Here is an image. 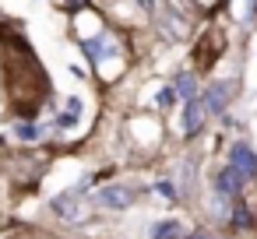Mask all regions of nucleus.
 <instances>
[{
	"instance_id": "f257e3e1",
	"label": "nucleus",
	"mask_w": 257,
	"mask_h": 239,
	"mask_svg": "<svg viewBox=\"0 0 257 239\" xmlns=\"http://www.w3.org/2000/svg\"><path fill=\"white\" fill-rule=\"evenodd\" d=\"M232 92H236V81H211V85H208V92L201 95V102H204L208 116H215V113H225V106H229Z\"/></svg>"
},
{
	"instance_id": "f03ea898",
	"label": "nucleus",
	"mask_w": 257,
	"mask_h": 239,
	"mask_svg": "<svg viewBox=\"0 0 257 239\" xmlns=\"http://www.w3.org/2000/svg\"><path fill=\"white\" fill-rule=\"evenodd\" d=\"M95 204H99V207H116V211H123V207L134 204V190L123 186V183H109V186H102V190L95 193Z\"/></svg>"
},
{
	"instance_id": "7ed1b4c3",
	"label": "nucleus",
	"mask_w": 257,
	"mask_h": 239,
	"mask_svg": "<svg viewBox=\"0 0 257 239\" xmlns=\"http://www.w3.org/2000/svg\"><path fill=\"white\" fill-rule=\"evenodd\" d=\"M81 46H85V57H88L92 64H102V60L120 57V46H116L113 36H95V39H85Z\"/></svg>"
},
{
	"instance_id": "20e7f679",
	"label": "nucleus",
	"mask_w": 257,
	"mask_h": 239,
	"mask_svg": "<svg viewBox=\"0 0 257 239\" xmlns=\"http://www.w3.org/2000/svg\"><path fill=\"white\" fill-rule=\"evenodd\" d=\"M204 120H208V109H204V102H201L197 95H190V99H187V109H183V134H187V137L201 134Z\"/></svg>"
},
{
	"instance_id": "39448f33",
	"label": "nucleus",
	"mask_w": 257,
	"mask_h": 239,
	"mask_svg": "<svg viewBox=\"0 0 257 239\" xmlns=\"http://www.w3.org/2000/svg\"><path fill=\"white\" fill-rule=\"evenodd\" d=\"M229 165H232L236 172H243L246 179L257 176V155H253L246 144H232V151H229Z\"/></svg>"
},
{
	"instance_id": "423d86ee",
	"label": "nucleus",
	"mask_w": 257,
	"mask_h": 239,
	"mask_svg": "<svg viewBox=\"0 0 257 239\" xmlns=\"http://www.w3.org/2000/svg\"><path fill=\"white\" fill-rule=\"evenodd\" d=\"M243 183H246V176H243V172H236L232 165H225V169L218 172V179H215V186H218V193H222V197H239Z\"/></svg>"
},
{
	"instance_id": "0eeeda50",
	"label": "nucleus",
	"mask_w": 257,
	"mask_h": 239,
	"mask_svg": "<svg viewBox=\"0 0 257 239\" xmlns=\"http://www.w3.org/2000/svg\"><path fill=\"white\" fill-rule=\"evenodd\" d=\"M152 239H183V225L180 221H155Z\"/></svg>"
},
{
	"instance_id": "6e6552de",
	"label": "nucleus",
	"mask_w": 257,
	"mask_h": 239,
	"mask_svg": "<svg viewBox=\"0 0 257 239\" xmlns=\"http://www.w3.org/2000/svg\"><path fill=\"white\" fill-rule=\"evenodd\" d=\"M173 92H176V95H183V99H190V95H194V78H190V74H180Z\"/></svg>"
},
{
	"instance_id": "1a4fd4ad",
	"label": "nucleus",
	"mask_w": 257,
	"mask_h": 239,
	"mask_svg": "<svg viewBox=\"0 0 257 239\" xmlns=\"http://www.w3.org/2000/svg\"><path fill=\"white\" fill-rule=\"evenodd\" d=\"M18 137H22V141H39V137H43V127H36V123H18Z\"/></svg>"
},
{
	"instance_id": "9d476101",
	"label": "nucleus",
	"mask_w": 257,
	"mask_h": 239,
	"mask_svg": "<svg viewBox=\"0 0 257 239\" xmlns=\"http://www.w3.org/2000/svg\"><path fill=\"white\" fill-rule=\"evenodd\" d=\"M232 221L239 225V228H250L253 221H250V211L243 207V204H232Z\"/></svg>"
},
{
	"instance_id": "9b49d317",
	"label": "nucleus",
	"mask_w": 257,
	"mask_h": 239,
	"mask_svg": "<svg viewBox=\"0 0 257 239\" xmlns=\"http://www.w3.org/2000/svg\"><path fill=\"white\" fill-rule=\"evenodd\" d=\"M173 102H176V92H173V88H162V92H159V106H162V109H169Z\"/></svg>"
},
{
	"instance_id": "f8f14e48",
	"label": "nucleus",
	"mask_w": 257,
	"mask_h": 239,
	"mask_svg": "<svg viewBox=\"0 0 257 239\" xmlns=\"http://www.w3.org/2000/svg\"><path fill=\"white\" fill-rule=\"evenodd\" d=\"M155 190H159L166 200H176V186H173V183H155Z\"/></svg>"
},
{
	"instance_id": "ddd939ff",
	"label": "nucleus",
	"mask_w": 257,
	"mask_h": 239,
	"mask_svg": "<svg viewBox=\"0 0 257 239\" xmlns=\"http://www.w3.org/2000/svg\"><path fill=\"white\" fill-rule=\"evenodd\" d=\"M187 239H218V235H215V232H208V228H197V232H190Z\"/></svg>"
},
{
	"instance_id": "4468645a",
	"label": "nucleus",
	"mask_w": 257,
	"mask_h": 239,
	"mask_svg": "<svg viewBox=\"0 0 257 239\" xmlns=\"http://www.w3.org/2000/svg\"><path fill=\"white\" fill-rule=\"evenodd\" d=\"M250 18H257V0H250V4H246V22Z\"/></svg>"
},
{
	"instance_id": "2eb2a0df",
	"label": "nucleus",
	"mask_w": 257,
	"mask_h": 239,
	"mask_svg": "<svg viewBox=\"0 0 257 239\" xmlns=\"http://www.w3.org/2000/svg\"><path fill=\"white\" fill-rule=\"evenodd\" d=\"M197 4H201V8H215V4H218V0H197Z\"/></svg>"
}]
</instances>
